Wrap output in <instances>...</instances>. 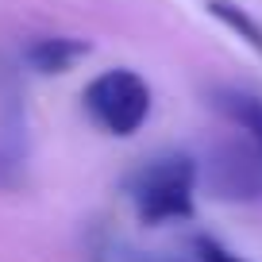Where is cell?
Wrapping results in <instances>:
<instances>
[{"label":"cell","mask_w":262,"mask_h":262,"mask_svg":"<svg viewBox=\"0 0 262 262\" xmlns=\"http://www.w3.org/2000/svg\"><path fill=\"white\" fill-rule=\"evenodd\" d=\"M205 8H208V16H212V19H220L228 31H235L251 50H258V54H262V24L251 16V12H243L239 4H231V0H208Z\"/></svg>","instance_id":"6"},{"label":"cell","mask_w":262,"mask_h":262,"mask_svg":"<svg viewBox=\"0 0 262 262\" xmlns=\"http://www.w3.org/2000/svg\"><path fill=\"white\" fill-rule=\"evenodd\" d=\"M212 189L216 196H258L262 193V158L243 150H224L212 162Z\"/></svg>","instance_id":"3"},{"label":"cell","mask_w":262,"mask_h":262,"mask_svg":"<svg viewBox=\"0 0 262 262\" xmlns=\"http://www.w3.org/2000/svg\"><path fill=\"white\" fill-rule=\"evenodd\" d=\"M85 112L100 131L116 139H131L150 116V85L135 70H104L81 93Z\"/></svg>","instance_id":"2"},{"label":"cell","mask_w":262,"mask_h":262,"mask_svg":"<svg viewBox=\"0 0 262 262\" xmlns=\"http://www.w3.org/2000/svg\"><path fill=\"white\" fill-rule=\"evenodd\" d=\"M193 189H196V162L189 155H162L131 173L127 193L143 224L158 228L170 220L193 216Z\"/></svg>","instance_id":"1"},{"label":"cell","mask_w":262,"mask_h":262,"mask_svg":"<svg viewBox=\"0 0 262 262\" xmlns=\"http://www.w3.org/2000/svg\"><path fill=\"white\" fill-rule=\"evenodd\" d=\"M85 54H89V42L74 39V35H42V39H35L31 47L24 50L27 66H31L35 74H42V77L74 70Z\"/></svg>","instance_id":"4"},{"label":"cell","mask_w":262,"mask_h":262,"mask_svg":"<svg viewBox=\"0 0 262 262\" xmlns=\"http://www.w3.org/2000/svg\"><path fill=\"white\" fill-rule=\"evenodd\" d=\"M216 108H220L228 120H235L243 131H251V139L258 143V150H262V100L258 97L224 89V93H216Z\"/></svg>","instance_id":"5"},{"label":"cell","mask_w":262,"mask_h":262,"mask_svg":"<svg viewBox=\"0 0 262 262\" xmlns=\"http://www.w3.org/2000/svg\"><path fill=\"white\" fill-rule=\"evenodd\" d=\"M196 254H201V262H247V258L231 254L228 247H220L216 239H208V235H201V239H196Z\"/></svg>","instance_id":"7"}]
</instances>
